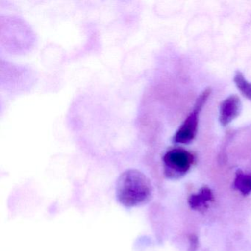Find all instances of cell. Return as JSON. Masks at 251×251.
<instances>
[{
  "mask_svg": "<svg viewBox=\"0 0 251 251\" xmlns=\"http://www.w3.org/2000/svg\"><path fill=\"white\" fill-rule=\"evenodd\" d=\"M233 185L242 195H248L251 192V175L245 174L241 170H238Z\"/></svg>",
  "mask_w": 251,
  "mask_h": 251,
  "instance_id": "cell-6",
  "label": "cell"
},
{
  "mask_svg": "<svg viewBox=\"0 0 251 251\" xmlns=\"http://www.w3.org/2000/svg\"><path fill=\"white\" fill-rule=\"evenodd\" d=\"M233 81L241 93L251 101V83L245 78L241 72L237 71L233 77Z\"/></svg>",
  "mask_w": 251,
  "mask_h": 251,
  "instance_id": "cell-7",
  "label": "cell"
},
{
  "mask_svg": "<svg viewBox=\"0 0 251 251\" xmlns=\"http://www.w3.org/2000/svg\"><path fill=\"white\" fill-rule=\"evenodd\" d=\"M214 201V195L209 188L207 186L201 188L199 193L191 195L188 200L191 208L200 210L206 207L207 202Z\"/></svg>",
  "mask_w": 251,
  "mask_h": 251,
  "instance_id": "cell-5",
  "label": "cell"
},
{
  "mask_svg": "<svg viewBox=\"0 0 251 251\" xmlns=\"http://www.w3.org/2000/svg\"><path fill=\"white\" fill-rule=\"evenodd\" d=\"M189 239L190 242V251H196L198 243V237L195 235H190Z\"/></svg>",
  "mask_w": 251,
  "mask_h": 251,
  "instance_id": "cell-8",
  "label": "cell"
},
{
  "mask_svg": "<svg viewBox=\"0 0 251 251\" xmlns=\"http://www.w3.org/2000/svg\"><path fill=\"white\" fill-rule=\"evenodd\" d=\"M211 92V89L208 88L200 95L192 112L186 117L174 135L173 142L179 144H189L194 140L198 133L200 114L209 98Z\"/></svg>",
  "mask_w": 251,
  "mask_h": 251,
  "instance_id": "cell-2",
  "label": "cell"
},
{
  "mask_svg": "<svg viewBox=\"0 0 251 251\" xmlns=\"http://www.w3.org/2000/svg\"><path fill=\"white\" fill-rule=\"evenodd\" d=\"M193 155L182 148L170 150L163 157L164 173L168 177H176L189 171L193 164Z\"/></svg>",
  "mask_w": 251,
  "mask_h": 251,
  "instance_id": "cell-3",
  "label": "cell"
},
{
  "mask_svg": "<svg viewBox=\"0 0 251 251\" xmlns=\"http://www.w3.org/2000/svg\"><path fill=\"white\" fill-rule=\"evenodd\" d=\"M117 201L126 208H134L147 203L152 193L151 180L142 172L130 169L117 179L115 188Z\"/></svg>",
  "mask_w": 251,
  "mask_h": 251,
  "instance_id": "cell-1",
  "label": "cell"
},
{
  "mask_svg": "<svg viewBox=\"0 0 251 251\" xmlns=\"http://www.w3.org/2000/svg\"><path fill=\"white\" fill-rule=\"evenodd\" d=\"M242 102L236 95H230L220 104L219 120L222 126H227L240 114Z\"/></svg>",
  "mask_w": 251,
  "mask_h": 251,
  "instance_id": "cell-4",
  "label": "cell"
}]
</instances>
